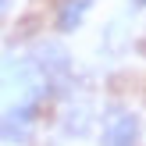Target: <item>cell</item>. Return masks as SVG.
<instances>
[{
  "instance_id": "obj_7",
  "label": "cell",
  "mask_w": 146,
  "mask_h": 146,
  "mask_svg": "<svg viewBox=\"0 0 146 146\" xmlns=\"http://www.w3.org/2000/svg\"><path fill=\"white\" fill-rule=\"evenodd\" d=\"M135 4H143V7H146V0H135Z\"/></svg>"
},
{
  "instance_id": "obj_5",
  "label": "cell",
  "mask_w": 146,
  "mask_h": 146,
  "mask_svg": "<svg viewBox=\"0 0 146 146\" xmlns=\"http://www.w3.org/2000/svg\"><path fill=\"white\" fill-rule=\"evenodd\" d=\"M64 132L82 135V132H86V111H71V114H68V125H64Z\"/></svg>"
},
{
  "instance_id": "obj_2",
  "label": "cell",
  "mask_w": 146,
  "mask_h": 146,
  "mask_svg": "<svg viewBox=\"0 0 146 146\" xmlns=\"http://www.w3.org/2000/svg\"><path fill=\"white\" fill-rule=\"evenodd\" d=\"M104 146H135L139 143V118L128 111H114L104 121V132H100Z\"/></svg>"
},
{
  "instance_id": "obj_3",
  "label": "cell",
  "mask_w": 146,
  "mask_h": 146,
  "mask_svg": "<svg viewBox=\"0 0 146 146\" xmlns=\"http://www.w3.org/2000/svg\"><path fill=\"white\" fill-rule=\"evenodd\" d=\"M68 64H71V57H68V50H64L61 43H43L39 46V64H36V68L46 78H64L68 75Z\"/></svg>"
},
{
  "instance_id": "obj_4",
  "label": "cell",
  "mask_w": 146,
  "mask_h": 146,
  "mask_svg": "<svg viewBox=\"0 0 146 146\" xmlns=\"http://www.w3.org/2000/svg\"><path fill=\"white\" fill-rule=\"evenodd\" d=\"M89 7H93V0H61V7H57V29L61 32H75L86 21Z\"/></svg>"
},
{
  "instance_id": "obj_1",
  "label": "cell",
  "mask_w": 146,
  "mask_h": 146,
  "mask_svg": "<svg viewBox=\"0 0 146 146\" xmlns=\"http://www.w3.org/2000/svg\"><path fill=\"white\" fill-rule=\"evenodd\" d=\"M36 132V107L32 104H18L0 118V139L11 146H25Z\"/></svg>"
},
{
  "instance_id": "obj_6",
  "label": "cell",
  "mask_w": 146,
  "mask_h": 146,
  "mask_svg": "<svg viewBox=\"0 0 146 146\" xmlns=\"http://www.w3.org/2000/svg\"><path fill=\"white\" fill-rule=\"evenodd\" d=\"M4 7H7V0H0V14H4Z\"/></svg>"
}]
</instances>
